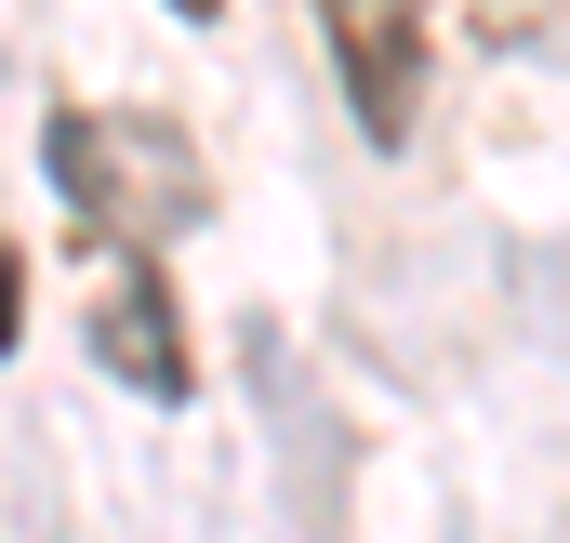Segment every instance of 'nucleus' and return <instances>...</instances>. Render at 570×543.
Masks as SVG:
<instances>
[{
  "instance_id": "1",
  "label": "nucleus",
  "mask_w": 570,
  "mask_h": 543,
  "mask_svg": "<svg viewBox=\"0 0 570 543\" xmlns=\"http://www.w3.org/2000/svg\"><path fill=\"white\" fill-rule=\"evenodd\" d=\"M40 172H53V199L94 226V239H186L199 213H213V159L173 134V120H134V107H53L40 120Z\"/></svg>"
},
{
  "instance_id": "2",
  "label": "nucleus",
  "mask_w": 570,
  "mask_h": 543,
  "mask_svg": "<svg viewBox=\"0 0 570 543\" xmlns=\"http://www.w3.org/2000/svg\"><path fill=\"white\" fill-rule=\"evenodd\" d=\"M318 27H332V80H345L358 134L412 146V120H425V0H318Z\"/></svg>"
},
{
  "instance_id": "3",
  "label": "nucleus",
  "mask_w": 570,
  "mask_h": 543,
  "mask_svg": "<svg viewBox=\"0 0 570 543\" xmlns=\"http://www.w3.org/2000/svg\"><path fill=\"white\" fill-rule=\"evenodd\" d=\"M94 358L134 385V398H186V345H173V292L146 266L107 278V305H94Z\"/></svg>"
},
{
  "instance_id": "4",
  "label": "nucleus",
  "mask_w": 570,
  "mask_h": 543,
  "mask_svg": "<svg viewBox=\"0 0 570 543\" xmlns=\"http://www.w3.org/2000/svg\"><path fill=\"white\" fill-rule=\"evenodd\" d=\"M173 13H186V27H213V13H226V0H173Z\"/></svg>"
}]
</instances>
